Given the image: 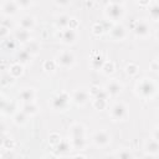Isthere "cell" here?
Returning <instances> with one entry per match:
<instances>
[{"instance_id":"obj_10","label":"cell","mask_w":159,"mask_h":159,"mask_svg":"<svg viewBox=\"0 0 159 159\" xmlns=\"http://www.w3.org/2000/svg\"><path fill=\"white\" fill-rule=\"evenodd\" d=\"M104 89L108 92V94H111V96H117V94H119L120 91H122V84H120L119 82L112 80V81H109V82L106 84V88H104Z\"/></svg>"},{"instance_id":"obj_17","label":"cell","mask_w":159,"mask_h":159,"mask_svg":"<svg viewBox=\"0 0 159 159\" xmlns=\"http://www.w3.org/2000/svg\"><path fill=\"white\" fill-rule=\"evenodd\" d=\"M1 109H2V113L4 114H12L16 109L15 104L12 102H7L5 98H2L1 101Z\"/></svg>"},{"instance_id":"obj_23","label":"cell","mask_w":159,"mask_h":159,"mask_svg":"<svg viewBox=\"0 0 159 159\" xmlns=\"http://www.w3.org/2000/svg\"><path fill=\"white\" fill-rule=\"evenodd\" d=\"M17 58H19V62L20 63H27L30 60H31V53L29 52V51H26V50H22V51H20L19 52V55H17Z\"/></svg>"},{"instance_id":"obj_42","label":"cell","mask_w":159,"mask_h":159,"mask_svg":"<svg viewBox=\"0 0 159 159\" xmlns=\"http://www.w3.org/2000/svg\"><path fill=\"white\" fill-rule=\"evenodd\" d=\"M77 25H78V22H77V20H76V19H71V20H70V25H68V26H70L71 29L76 30Z\"/></svg>"},{"instance_id":"obj_11","label":"cell","mask_w":159,"mask_h":159,"mask_svg":"<svg viewBox=\"0 0 159 159\" xmlns=\"http://www.w3.org/2000/svg\"><path fill=\"white\" fill-rule=\"evenodd\" d=\"M134 32L140 37H145L149 35V25L145 21H138L134 26Z\"/></svg>"},{"instance_id":"obj_26","label":"cell","mask_w":159,"mask_h":159,"mask_svg":"<svg viewBox=\"0 0 159 159\" xmlns=\"http://www.w3.org/2000/svg\"><path fill=\"white\" fill-rule=\"evenodd\" d=\"M149 12H150V17L155 21H159V2L157 4H153L149 9Z\"/></svg>"},{"instance_id":"obj_27","label":"cell","mask_w":159,"mask_h":159,"mask_svg":"<svg viewBox=\"0 0 159 159\" xmlns=\"http://www.w3.org/2000/svg\"><path fill=\"white\" fill-rule=\"evenodd\" d=\"M25 50H26V51H29L31 55H34V53H36V52L39 51V43H37V42H35V41H29V42L26 43Z\"/></svg>"},{"instance_id":"obj_47","label":"cell","mask_w":159,"mask_h":159,"mask_svg":"<svg viewBox=\"0 0 159 159\" xmlns=\"http://www.w3.org/2000/svg\"><path fill=\"white\" fill-rule=\"evenodd\" d=\"M157 40H158V41H159V31H158V32H157Z\"/></svg>"},{"instance_id":"obj_38","label":"cell","mask_w":159,"mask_h":159,"mask_svg":"<svg viewBox=\"0 0 159 159\" xmlns=\"http://www.w3.org/2000/svg\"><path fill=\"white\" fill-rule=\"evenodd\" d=\"M117 157H119V158H132L133 155H132L129 152H127V150H123V152L118 153V154H117Z\"/></svg>"},{"instance_id":"obj_32","label":"cell","mask_w":159,"mask_h":159,"mask_svg":"<svg viewBox=\"0 0 159 159\" xmlns=\"http://www.w3.org/2000/svg\"><path fill=\"white\" fill-rule=\"evenodd\" d=\"M15 41L14 40H4L2 41V47L6 50H14L15 48Z\"/></svg>"},{"instance_id":"obj_35","label":"cell","mask_w":159,"mask_h":159,"mask_svg":"<svg viewBox=\"0 0 159 159\" xmlns=\"http://www.w3.org/2000/svg\"><path fill=\"white\" fill-rule=\"evenodd\" d=\"M14 80V77L9 73V75H2V80H1V84L2 86H6L7 83H11Z\"/></svg>"},{"instance_id":"obj_49","label":"cell","mask_w":159,"mask_h":159,"mask_svg":"<svg viewBox=\"0 0 159 159\" xmlns=\"http://www.w3.org/2000/svg\"><path fill=\"white\" fill-rule=\"evenodd\" d=\"M158 127H159V125H158Z\"/></svg>"},{"instance_id":"obj_33","label":"cell","mask_w":159,"mask_h":159,"mask_svg":"<svg viewBox=\"0 0 159 159\" xmlns=\"http://www.w3.org/2000/svg\"><path fill=\"white\" fill-rule=\"evenodd\" d=\"M125 71H127V73H129V75H135V73L138 72V66H137L135 63H129V65L125 67Z\"/></svg>"},{"instance_id":"obj_37","label":"cell","mask_w":159,"mask_h":159,"mask_svg":"<svg viewBox=\"0 0 159 159\" xmlns=\"http://www.w3.org/2000/svg\"><path fill=\"white\" fill-rule=\"evenodd\" d=\"M16 1V4L20 6V7H27V6H30V4H31V0H15Z\"/></svg>"},{"instance_id":"obj_8","label":"cell","mask_w":159,"mask_h":159,"mask_svg":"<svg viewBox=\"0 0 159 159\" xmlns=\"http://www.w3.org/2000/svg\"><path fill=\"white\" fill-rule=\"evenodd\" d=\"M72 99L76 104H84L88 99V93L84 89H76L72 94Z\"/></svg>"},{"instance_id":"obj_6","label":"cell","mask_w":159,"mask_h":159,"mask_svg":"<svg viewBox=\"0 0 159 159\" xmlns=\"http://www.w3.org/2000/svg\"><path fill=\"white\" fill-rule=\"evenodd\" d=\"M109 140H111V137H109V134H108L107 132H104V130H98V132H96V133L93 134V142H94V144L98 145V147H104V145H107V144L109 143Z\"/></svg>"},{"instance_id":"obj_43","label":"cell","mask_w":159,"mask_h":159,"mask_svg":"<svg viewBox=\"0 0 159 159\" xmlns=\"http://www.w3.org/2000/svg\"><path fill=\"white\" fill-rule=\"evenodd\" d=\"M1 25H4V26H6V27H11V21H7V19H5V20H2V22H1Z\"/></svg>"},{"instance_id":"obj_22","label":"cell","mask_w":159,"mask_h":159,"mask_svg":"<svg viewBox=\"0 0 159 159\" xmlns=\"http://www.w3.org/2000/svg\"><path fill=\"white\" fill-rule=\"evenodd\" d=\"M22 111H24L27 116H32V114L37 113V106H36L34 102L24 103V106H22Z\"/></svg>"},{"instance_id":"obj_2","label":"cell","mask_w":159,"mask_h":159,"mask_svg":"<svg viewBox=\"0 0 159 159\" xmlns=\"http://www.w3.org/2000/svg\"><path fill=\"white\" fill-rule=\"evenodd\" d=\"M68 102H70V96H68L66 92H60V93H57V94L52 98L51 104H52V107H53L55 109L62 111V109H65V108L68 106Z\"/></svg>"},{"instance_id":"obj_39","label":"cell","mask_w":159,"mask_h":159,"mask_svg":"<svg viewBox=\"0 0 159 159\" xmlns=\"http://www.w3.org/2000/svg\"><path fill=\"white\" fill-rule=\"evenodd\" d=\"M99 91H101V88H99V87H97V86H93V87H91V89H89V94L94 97V96H96V94H97Z\"/></svg>"},{"instance_id":"obj_7","label":"cell","mask_w":159,"mask_h":159,"mask_svg":"<svg viewBox=\"0 0 159 159\" xmlns=\"http://www.w3.org/2000/svg\"><path fill=\"white\" fill-rule=\"evenodd\" d=\"M17 7H19V5L16 4L15 0H5L2 2L1 10H2V14L4 15L10 16V15H14V14L17 12Z\"/></svg>"},{"instance_id":"obj_44","label":"cell","mask_w":159,"mask_h":159,"mask_svg":"<svg viewBox=\"0 0 159 159\" xmlns=\"http://www.w3.org/2000/svg\"><path fill=\"white\" fill-rule=\"evenodd\" d=\"M153 137H154V139H155V140H158V142H159V128L153 133Z\"/></svg>"},{"instance_id":"obj_46","label":"cell","mask_w":159,"mask_h":159,"mask_svg":"<svg viewBox=\"0 0 159 159\" xmlns=\"http://www.w3.org/2000/svg\"><path fill=\"white\" fill-rule=\"evenodd\" d=\"M113 4H122L123 2V0H111Z\"/></svg>"},{"instance_id":"obj_12","label":"cell","mask_w":159,"mask_h":159,"mask_svg":"<svg viewBox=\"0 0 159 159\" xmlns=\"http://www.w3.org/2000/svg\"><path fill=\"white\" fill-rule=\"evenodd\" d=\"M111 36L114 40H123L125 37V29H124V26H122L119 24L112 26V29H111Z\"/></svg>"},{"instance_id":"obj_31","label":"cell","mask_w":159,"mask_h":159,"mask_svg":"<svg viewBox=\"0 0 159 159\" xmlns=\"http://www.w3.org/2000/svg\"><path fill=\"white\" fill-rule=\"evenodd\" d=\"M43 68L46 71H53L56 68V61L53 60H47L45 63H43Z\"/></svg>"},{"instance_id":"obj_28","label":"cell","mask_w":159,"mask_h":159,"mask_svg":"<svg viewBox=\"0 0 159 159\" xmlns=\"http://www.w3.org/2000/svg\"><path fill=\"white\" fill-rule=\"evenodd\" d=\"M93 106L96 109H104L106 106H107V99H102V98H94V102H93Z\"/></svg>"},{"instance_id":"obj_1","label":"cell","mask_w":159,"mask_h":159,"mask_svg":"<svg viewBox=\"0 0 159 159\" xmlns=\"http://www.w3.org/2000/svg\"><path fill=\"white\" fill-rule=\"evenodd\" d=\"M137 91H138V93H139L140 96H143V97H145V98H150V97L155 93L157 86H155V83H154L152 80L144 78V80H142V81L138 83Z\"/></svg>"},{"instance_id":"obj_19","label":"cell","mask_w":159,"mask_h":159,"mask_svg":"<svg viewBox=\"0 0 159 159\" xmlns=\"http://www.w3.org/2000/svg\"><path fill=\"white\" fill-rule=\"evenodd\" d=\"M9 73L15 78L22 75V63H14L9 67Z\"/></svg>"},{"instance_id":"obj_45","label":"cell","mask_w":159,"mask_h":159,"mask_svg":"<svg viewBox=\"0 0 159 159\" xmlns=\"http://www.w3.org/2000/svg\"><path fill=\"white\" fill-rule=\"evenodd\" d=\"M149 2V0H139V4H142V5H147Z\"/></svg>"},{"instance_id":"obj_18","label":"cell","mask_w":159,"mask_h":159,"mask_svg":"<svg viewBox=\"0 0 159 159\" xmlns=\"http://www.w3.org/2000/svg\"><path fill=\"white\" fill-rule=\"evenodd\" d=\"M71 135L72 138H76V137H84V128L83 125H81L80 123H76L71 127Z\"/></svg>"},{"instance_id":"obj_15","label":"cell","mask_w":159,"mask_h":159,"mask_svg":"<svg viewBox=\"0 0 159 159\" xmlns=\"http://www.w3.org/2000/svg\"><path fill=\"white\" fill-rule=\"evenodd\" d=\"M19 97H20V99H21L24 103L34 102V99H35V92H34L32 88H25V89H22V91L20 92Z\"/></svg>"},{"instance_id":"obj_25","label":"cell","mask_w":159,"mask_h":159,"mask_svg":"<svg viewBox=\"0 0 159 159\" xmlns=\"http://www.w3.org/2000/svg\"><path fill=\"white\" fill-rule=\"evenodd\" d=\"M72 145H73L76 149H83V147L86 145V139H84V137H76V138H72Z\"/></svg>"},{"instance_id":"obj_3","label":"cell","mask_w":159,"mask_h":159,"mask_svg":"<svg viewBox=\"0 0 159 159\" xmlns=\"http://www.w3.org/2000/svg\"><path fill=\"white\" fill-rule=\"evenodd\" d=\"M123 6L122 4H109L107 7H106V14L109 19L112 20H119L122 16H123Z\"/></svg>"},{"instance_id":"obj_14","label":"cell","mask_w":159,"mask_h":159,"mask_svg":"<svg viewBox=\"0 0 159 159\" xmlns=\"http://www.w3.org/2000/svg\"><path fill=\"white\" fill-rule=\"evenodd\" d=\"M145 152L150 155H157L159 154V142L155 140L154 138L153 139H149L147 143H145Z\"/></svg>"},{"instance_id":"obj_4","label":"cell","mask_w":159,"mask_h":159,"mask_svg":"<svg viewBox=\"0 0 159 159\" xmlns=\"http://www.w3.org/2000/svg\"><path fill=\"white\" fill-rule=\"evenodd\" d=\"M57 63L62 67H71L75 63V56L71 51H62L57 57Z\"/></svg>"},{"instance_id":"obj_5","label":"cell","mask_w":159,"mask_h":159,"mask_svg":"<svg viewBox=\"0 0 159 159\" xmlns=\"http://www.w3.org/2000/svg\"><path fill=\"white\" fill-rule=\"evenodd\" d=\"M127 107L123 104V103H114L111 108V114L114 119H124L127 117Z\"/></svg>"},{"instance_id":"obj_9","label":"cell","mask_w":159,"mask_h":159,"mask_svg":"<svg viewBox=\"0 0 159 159\" xmlns=\"http://www.w3.org/2000/svg\"><path fill=\"white\" fill-rule=\"evenodd\" d=\"M76 39H77V34H76V31L73 29H71V27L63 29V31H62V41L65 43H73L76 41Z\"/></svg>"},{"instance_id":"obj_40","label":"cell","mask_w":159,"mask_h":159,"mask_svg":"<svg viewBox=\"0 0 159 159\" xmlns=\"http://www.w3.org/2000/svg\"><path fill=\"white\" fill-rule=\"evenodd\" d=\"M9 30H10L9 27H6V26H4V25H1V31H0V36H1L2 39H4V37L6 36V34L9 32Z\"/></svg>"},{"instance_id":"obj_34","label":"cell","mask_w":159,"mask_h":159,"mask_svg":"<svg viewBox=\"0 0 159 159\" xmlns=\"http://www.w3.org/2000/svg\"><path fill=\"white\" fill-rule=\"evenodd\" d=\"M50 142H51V144H52V145H57V144L61 142V138H60V135H58V134L52 133V134L50 135Z\"/></svg>"},{"instance_id":"obj_29","label":"cell","mask_w":159,"mask_h":159,"mask_svg":"<svg viewBox=\"0 0 159 159\" xmlns=\"http://www.w3.org/2000/svg\"><path fill=\"white\" fill-rule=\"evenodd\" d=\"M55 150L56 152H58V153H62V152H67L68 149H70V145H68V143L67 142H65V140H61L57 145H55Z\"/></svg>"},{"instance_id":"obj_36","label":"cell","mask_w":159,"mask_h":159,"mask_svg":"<svg viewBox=\"0 0 159 159\" xmlns=\"http://www.w3.org/2000/svg\"><path fill=\"white\" fill-rule=\"evenodd\" d=\"M103 30H106V29H104V26H103L102 24H96V25L93 26V32H94L96 35H101V34L103 32Z\"/></svg>"},{"instance_id":"obj_13","label":"cell","mask_w":159,"mask_h":159,"mask_svg":"<svg viewBox=\"0 0 159 159\" xmlns=\"http://www.w3.org/2000/svg\"><path fill=\"white\" fill-rule=\"evenodd\" d=\"M15 39L21 42V43H27L29 41H31V35H30V31L26 30V29H19L16 32H15Z\"/></svg>"},{"instance_id":"obj_30","label":"cell","mask_w":159,"mask_h":159,"mask_svg":"<svg viewBox=\"0 0 159 159\" xmlns=\"http://www.w3.org/2000/svg\"><path fill=\"white\" fill-rule=\"evenodd\" d=\"M102 70H103V72L106 75H109V73H112L114 71V63L111 62V61H106L104 65H103V67H102Z\"/></svg>"},{"instance_id":"obj_48","label":"cell","mask_w":159,"mask_h":159,"mask_svg":"<svg viewBox=\"0 0 159 159\" xmlns=\"http://www.w3.org/2000/svg\"><path fill=\"white\" fill-rule=\"evenodd\" d=\"M158 65H159V61H158ZM158 71H159V66H158Z\"/></svg>"},{"instance_id":"obj_16","label":"cell","mask_w":159,"mask_h":159,"mask_svg":"<svg viewBox=\"0 0 159 159\" xmlns=\"http://www.w3.org/2000/svg\"><path fill=\"white\" fill-rule=\"evenodd\" d=\"M20 26H21L22 29L31 30V29L35 26V20H34V17L30 16V15H25V16H22L21 20H20Z\"/></svg>"},{"instance_id":"obj_21","label":"cell","mask_w":159,"mask_h":159,"mask_svg":"<svg viewBox=\"0 0 159 159\" xmlns=\"http://www.w3.org/2000/svg\"><path fill=\"white\" fill-rule=\"evenodd\" d=\"M104 58H103V56L102 55H97L96 57H93L92 60H91V66L93 67V68H96V70H102V67H103V65H104Z\"/></svg>"},{"instance_id":"obj_24","label":"cell","mask_w":159,"mask_h":159,"mask_svg":"<svg viewBox=\"0 0 159 159\" xmlns=\"http://www.w3.org/2000/svg\"><path fill=\"white\" fill-rule=\"evenodd\" d=\"M26 119H27V114H26L24 111H21V112H17V113L14 116V122H15L17 125H21V124H24V123L26 122Z\"/></svg>"},{"instance_id":"obj_41","label":"cell","mask_w":159,"mask_h":159,"mask_svg":"<svg viewBox=\"0 0 159 159\" xmlns=\"http://www.w3.org/2000/svg\"><path fill=\"white\" fill-rule=\"evenodd\" d=\"M55 2L57 5H60V6H66V5H68L71 2V0H55Z\"/></svg>"},{"instance_id":"obj_20","label":"cell","mask_w":159,"mask_h":159,"mask_svg":"<svg viewBox=\"0 0 159 159\" xmlns=\"http://www.w3.org/2000/svg\"><path fill=\"white\" fill-rule=\"evenodd\" d=\"M70 17L67 15H60L57 19H56V26L60 27V29H66L70 25Z\"/></svg>"}]
</instances>
